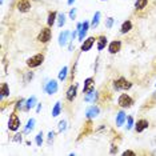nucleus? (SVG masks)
I'll use <instances>...</instances> for the list:
<instances>
[{"mask_svg": "<svg viewBox=\"0 0 156 156\" xmlns=\"http://www.w3.org/2000/svg\"><path fill=\"white\" fill-rule=\"evenodd\" d=\"M99 112H100V109H99V107H96V105H92V107L87 108V111H86V116H87L88 119L96 118V116L99 115Z\"/></svg>", "mask_w": 156, "mask_h": 156, "instance_id": "4468645a", "label": "nucleus"}, {"mask_svg": "<svg viewBox=\"0 0 156 156\" xmlns=\"http://www.w3.org/2000/svg\"><path fill=\"white\" fill-rule=\"evenodd\" d=\"M67 72H68V67L64 66L62 69H60V72H59V80L64 81L67 79Z\"/></svg>", "mask_w": 156, "mask_h": 156, "instance_id": "412c9836", "label": "nucleus"}, {"mask_svg": "<svg viewBox=\"0 0 156 156\" xmlns=\"http://www.w3.org/2000/svg\"><path fill=\"white\" fill-rule=\"evenodd\" d=\"M127 120H128V126H127V129H131V128L133 127V118H132V116H128V119H127Z\"/></svg>", "mask_w": 156, "mask_h": 156, "instance_id": "7c9ffc66", "label": "nucleus"}, {"mask_svg": "<svg viewBox=\"0 0 156 156\" xmlns=\"http://www.w3.org/2000/svg\"><path fill=\"white\" fill-rule=\"evenodd\" d=\"M132 87V83L128 81L126 77H119L118 80L113 81V88L116 91H120V90H129Z\"/></svg>", "mask_w": 156, "mask_h": 156, "instance_id": "f257e3e1", "label": "nucleus"}, {"mask_svg": "<svg viewBox=\"0 0 156 156\" xmlns=\"http://www.w3.org/2000/svg\"><path fill=\"white\" fill-rule=\"evenodd\" d=\"M131 30H132V23H131V20H126V22L122 24L120 32H122V34H127V32H129Z\"/></svg>", "mask_w": 156, "mask_h": 156, "instance_id": "f3484780", "label": "nucleus"}, {"mask_svg": "<svg viewBox=\"0 0 156 156\" xmlns=\"http://www.w3.org/2000/svg\"><path fill=\"white\" fill-rule=\"evenodd\" d=\"M154 98H155V99H156V92H155V94H154Z\"/></svg>", "mask_w": 156, "mask_h": 156, "instance_id": "a19ab883", "label": "nucleus"}, {"mask_svg": "<svg viewBox=\"0 0 156 156\" xmlns=\"http://www.w3.org/2000/svg\"><path fill=\"white\" fill-rule=\"evenodd\" d=\"M22 139H23V137H22V133H16L15 135V137H13V141H16V143H20V141H22Z\"/></svg>", "mask_w": 156, "mask_h": 156, "instance_id": "473e14b6", "label": "nucleus"}, {"mask_svg": "<svg viewBox=\"0 0 156 156\" xmlns=\"http://www.w3.org/2000/svg\"><path fill=\"white\" fill-rule=\"evenodd\" d=\"M76 94H77V84H72L67 91V100L73 101V99L76 98Z\"/></svg>", "mask_w": 156, "mask_h": 156, "instance_id": "9d476101", "label": "nucleus"}, {"mask_svg": "<svg viewBox=\"0 0 156 156\" xmlns=\"http://www.w3.org/2000/svg\"><path fill=\"white\" fill-rule=\"evenodd\" d=\"M36 144L39 145V147H41V144H43V132H39L37 135H36Z\"/></svg>", "mask_w": 156, "mask_h": 156, "instance_id": "c85d7f7f", "label": "nucleus"}, {"mask_svg": "<svg viewBox=\"0 0 156 156\" xmlns=\"http://www.w3.org/2000/svg\"><path fill=\"white\" fill-rule=\"evenodd\" d=\"M35 104H36V96L30 98V99H28V100L26 101V107H24V109H26V111H28V109L34 108Z\"/></svg>", "mask_w": 156, "mask_h": 156, "instance_id": "6ab92c4d", "label": "nucleus"}, {"mask_svg": "<svg viewBox=\"0 0 156 156\" xmlns=\"http://www.w3.org/2000/svg\"><path fill=\"white\" fill-rule=\"evenodd\" d=\"M126 119H127V115L123 111H120L118 115H116V126H118V127L123 126L124 122H126Z\"/></svg>", "mask_w": 156, "mask_h": 156, "instance_id": "dca6fc26", "label": "nucleus"}, {"mask_svg": "<svg viewBox=\"0 0 156 156\" xmlns=\"http://www.w3.org/2000/svg\"><path fill=\"white\" fill-rule=\"evenodd\" d=\"M34 127H35V119H30V120L27 122L26 128H24V133H28L30 131H32Z\"/></svg>", "mask_w": 156, "mask_h": 156, "instance_id": "5701e85b", "label": "nucleus"}, {"mask_svg": "<svg viewBox=\"0 0 156 156\" xmlns=\"http://www.w3.org/2000/svg\"><path fill=\"white\" fill-rule=\"evenodd\" d=\"M54 137H55V132H49L48 133V141H49V143L54 140Z\"/></svg>", "mask_w": 156, "mask_h": 156, "instance_id": "e433bc0d", "label": "nucleus"}, {"mask_svg": "<svg viewBox=\"0 0 156 156\" xmlns=\"http://www.w3.org/2000/svg\"><path fill=\"white\" fill-rule=\"evenodd\" d=\"M51 36H52V31L49 30V27H44V28H41L40 34L37 36V40L40 43H48L51 40Z\"/></svg>", "mask_w": 156, "mask_h": 156, "instance_id": "7ed1b4c3", "label": "nucleus"}, {"mask_svg": "<svg viewBox=\"0 0 156 156\" xmlns=\"http://www.w3.org/2000/svg\"><path fill=\"white\" fill-rule=\"evenodd\" d=\"M0 92H2V96H3V98L8 96V95H9L8 84H7V83H3V84H2V91H0Z\"/></svg>", "mask_w": 156, "mask_h": 156, "instance_id": "a878e982", "label": "nucleus"}, {"mask_svg": "<svg viewBox=\"0 0 156 156\" xmlns=\"http://www.w3.org/2000/svg\"><path fill=\"white\" fill-rule=\"evenodd\" d=\"M95 91V80L92 77H88L84 81V88H83V92L84 94H90V92Z\"/></svg>", "mask_w": 156, "mask_h": 156, "instance_id": "1a4fd4ad", "label": "nucleus"}, {"mask_svg": "<svg viewBox=\"0 0 156 156\" xmlns=\"http://www.w3.org/2000/svg\"><path fill=\"white\" fill-rule=\"evenodd\" d=\"M68 36H69L68 31H64V32H62V34L59 35V44L62 45V47L67 44V41H68Z\"/></svg>", "mask_w": 156, "mask_h": 156, "instance_id": "2eb2a0df", "label": "nucleus"}, {"mask_svg": "<svg viewBox=\"0 0 156 156\" xmlns=\"http://www.w3.org/2000/svg\"><path fill=\"white\" fill-rule=\"evenodd\" d=\"M56 17H58V13H56L55 11L49 12V15H48V20H47L48 27H52V26H54V24H55V20H56Z\"/></svg>", "mask_w": 156, "mask_h": 156, "instance_id": "aec40b11", "label": "nucleus"}, {"mask_svg": "<svg viewBox=\"0 0 156 156\" xmlns=\"http://www.w3.org/2000/svg\"><path fill=\"white\" fill-rule=\"evenodd\" d=\"M2 2H3V0H2Z\"/></svg>", "mask_w": 156, "mask_h": 156, "instance_id": "79ce46f5", "label": "nucleus"}, {"mask_svg": "<svg viewBox=\"0 0 156 156\" xmlns=\"http://www.w3.org/2000/svg\"><path fill=\"white\" fill-rule=\"evenodd\" d=\"M111 147H112V148H111V154H115V152H118V147H116L115 144H112Z\"/></svg>", "mask_w": 156, "mask_h": 156, "instance_id": "4c0bfd02", "label": "nucleus"}, {"mask_svg": "<svg viewBox=\"0 0 156 156\" xmlns=\"http://www.w3.org/2000/svg\"><path fill=\"white\" fill-rule=\"evenodd\" d=\"M94 43H95V37L94 36L86 39V40L83 41V44H81V51H83V52L90 51V49L92 48V45H94Z\"/></svg>", "mask_w": 156, "mask_h": 156, "instance_id": "9b49d317", "label": "nucleus"}, {"mask_svg": "<svg viewBox=\"0 0 156 156\" xmlns=\"http://www.w3.org/2000/svg\"><path fill=\"white\" fill-rule=\"evenodd\" d=\"M67 128V122L66 120H62V122L59 123V131H64Z\"/></svg>", "mask_w": 156, "mask_h": 156, "instance_id": "c756f323", "label": "nucleus"}, {"mask_svg": "<svg viewBox=\"0 0 156 156\" xmlns=\"http://www.w3.org/2000/svg\"><path fill=\"white\" fill-rule=\"evenodd\" d=\"M44 90L45 92H47L48 95H54L58 92L59 90V84H58V81L56 80H49L47 84H45V87H44Z\"/></svg>", "mask_w": 156, "mask_h": 156, "instance_id": "423d86ee", "label": "nucleus"}, {"mask_svg": "<svg viewBox=\"0 0 156 156\" xmlns=\"http://www.w3.org/2000/svg\"><path fill=\"white\" fill-rule=\"evenodd\" d=\"M69 17H71V19H72V20L76 17V8L71 9V12H69Z\"/></svg>", "mask_w": 156, "mask_h": 156, "instance_id": "72a5a7b5", "label": "nucleus"}, {"mask_svg": "<svg viewBox=\"0 0 156 156\" xmlns=\"http://www.w3.org/2000/svg\"><path fill=\"white\" fill-rule=\"evenodd\" d=\"M73 2H75V0H68V4L71 5V4H72V3H73Z\"/></svg>", "mask_w": 156, "mask_h": 156, "instance_id": "ea45409f", "label": "nucleus"}, {"mask_svg": "<svg viewBox=\"0 0 156 156\" xmlns=\"http://www.w3.org/2000/svg\"><path fill=\"white\" fill-rule=\"evenodd\" d=\"M32 77H34V73H32V72H28V73H27V76H26V81H27V80H30V79H32Z\"/></svg>", "mask_w": 156, "mask_h": 156, "instance_id": "58836bf2", "label": "nucleus"}, {"mask_svg": "<svg viewBox=\"0 0 156 156\" xmlns=\"http://www.w3.org/2000/svg\"><path fill=\"white\" fill-rule=\"evenodd\" d=\"M16 8L19 9L20 12H28L31 9V2L30 0H17Z\"/></svg>", "mask_w": 156, "mask_h": 156, "instance_id": "0eeeda50", "label": "nucleus"}, {"mask_svg": "<svg viewBox=\"0 0 156 156\" xmlns=\"http://www.w3.org/2000/svg\"><path fill=\"white\" fill-rule=\"evenodd\" d=\"M96 96H98V92L92 91V92H90V94H86V98H84V100H86V101H91V100H94V101H95V99H96Z\"/></svg>", "mask_w": 156, "mask_h": 156, "instance_id": "bb28decb", "label": "nucleus"}, {"mask_svg": "<svg viewBox=\"0 0 156 156\" xmlns=\"http://www.w3.org/2000/svg\"><path fill=\"white\" fill-rule=\"evenodd\" d=\"M118 103L122 108H129V107H132V104H133V99L131 98L129 95L123 94V95H120Z\"/></svg>", "mask_w": 156, "mask_h": 156, "instance_id": "20e7f679", "label": "nucleus"}, {"mask_svg": "<svg viewBox=\"0 0 156 156\" xmlns=\"http://www.w3.org/2000/svg\"><path fill=\"white\" fill-rule=\"evenodd\" d=\"M113 26V17H108L107 22H105V27L107 28H111Z\"/></svg>", "mask_w": 156, "mask_h": 156, "instance_id": "2f4dec72", "label": "nucleus"}, {"mask_svg": "<svg viewBox=\"0 0 156 156\" xmlns=\"http://www.w3.org/2000/svg\"><path fill=\"white\" fill-rule=\"evenodd\" d=\"M120 48H122V41L115 40V41H112V43L109 44L108 51H109V54H118V52L120 51Z\"/></svg>", "mask_w": 156, "mask_h": 156, "instance_id": "ddd939ff", "label": "nucleus"}, {"mask_svg": "<svg viewBox=\"0 0 156 156\" xmlns=\"http://www.w3.org/2000/svg\"><path fill=\"white\" fill-rule=\"evenodd\" d=\"M20 127V119L17 118V115L15 112L11 113V116H9V122H8V128L11 131H17Z\"/></svg>", "mask_w": 156, "mask_h": 156, "instance_id": "39448f33", "label": "nucleus"}, {"mask_svg": "<svg viewBox=\"0 0 156 156\" xmlns=\"http://www.w3.org/2000/svg\"><path fill=\"white\" fill-rule=\"evenodd\" d=\"M77 28H79V40L83 41L84 40V36H86L88 28H90V23L88 22H84L81 24H77Z\"/></svg>", "mask_w": 156, "mask_h": 156, "instance_id": "6e6552de", "label": "nucleus"}, {"mask_svg": "<svg viewBox=\"0 0 156 156\" xmlns=\"http://www.w3.org/2000/svg\"><path fill=\"white\" fill-rule=\"evenodd\" d=\"M66 23V15L64 13H60V15L58 16V26L59 27H63Z\"/></svg>", "mask_w": 156, "mask_h": 156, "instance_id": "cd10ccee", "label": "nucleus"}, {"mask_svg": "<svg viewBox=\"0 0 156 156\" xmlns=\"http://www.w3.org/2000/svg\"><path fill=\"white\" fill-rule=\"evenodd\" d=\"M60 111H62V105H60V101H56V103H55V107L52 108V116H54V118L59 116Z\"/></svg>", "mask_w": 156, "mask_h": 156, "instance_id": "4be33fe9", "label": "nucleus"}, {"mask_svg": "<svg viewBox=\"0 0 156 156\" xmlns=\"http://www.w3.org/2000/svg\"><path fill=\"white\" fill-rule=\"evenodd\" d=\"M24 104V100H23V99H20V100L19 101H17V104H16V108L17 109H20V108H22V105Z\"/></svg>", "mask_w": 156, "mask_h": 156, "instance_id": "c9c22d12", "label": "nucleus"}, {"mask_svg": "<svg viewBox=\"0 0 156 156\" xmlns=\"http://www.w3.org/2000/svg\"><path fill=\"white\" fill-rule=\"evenodd\" d=\"M148 120H145V119H140V120H137V123L135 124V128H136V132H143V131L145 128H148Z\"/></svg>", "mask_w": 156, "mask_h": 156, "instance_id": "f8f14e48", "label": "nucleus"}, {"mask_svg": "<svg viewBox=\"0 0 156 156\" xmlns=\"http://www.w3.org/2000/svg\"><path fill=\"white\" fill-rule=\"evenodd\" d=\"M44 62V55L43 54H36L34 55L32 58H30L27 60V66L30 68H36V67L41 66V63Z\"/></svg>", "mask_w": 156, "mask_h": 156, "instance_id": "f03ea898", "label": "nucleus"}, {"mask_svg": "<svg viewBox=\"0 0 156 156\" xmlns=\"http://www.w3.org/2000/svg\"><path fill=\"white\" fill-rule=\"evenodd\" d=\"M147 4H148V0H136V3H135V8L143 9V8H145Z\"/></svg>", "mask_w": 156, "mask_h": 156, "instance_id": "b1692460", "label": "nucleus"}, {"mask_svg": "<svg viewBox=\"0 0 156 156\" xmlns=\"http://www.w3.org/2000/svg\"><path fill=\"white\" fill-rule=\"evenodd\" d=\"M105 45H107V37L101 35V36L98 37V49L99 51H101V49L105 48Z\"/></svg>", "mask_w": 156, "mask_h": 156, "instance_id": "a211bd4d", "label": "nucleus"}, {"mask_svg": "<svg viewBox=\"0 0 156 156\" xmlns=\"http://www.w3.org/2000/svg\"><path fill=\"white\" fill-rule=\"evenodd\" d=\"M127 155H129V156H135L136 154H135L133 151H129V150H127V151H124V152H123V156H127Z\"/></svg>", "mask_w": 156, "mask_h": 156, "instance_id": "f704fd0d", "label": "nucleus"}, {"mask_svg": "<svg viewBox=\"0 0 156 156\" xmlns=\"http://www.w3.org/2000/svg\"><path fill=\"white\" fill-rule=\"evenodd\" d=\"M99 22H100V12H96L94 15V19H92V23H91V26L94 27V28H96L99 26Z\"/></svg>", "mask_w": 156, "mask_h": 156, "instance_id": "393cba45", "label": "nucleus"}]
</instances>
